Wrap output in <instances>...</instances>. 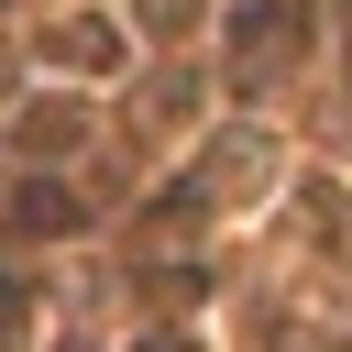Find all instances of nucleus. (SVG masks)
Listing matches in <instances>:
<instances>
[{
  "mask_svg": "<svg viewBox=\"0 0 352 352\" xmlns=\"http://www.w3.org/2000/svg\"><path fill=\"white\" fill-rule=\"evenodd\" d=\"M154 352H187V341H154Z\"/></svg>",
  "mask_w": 352,
  "mask_h": 352,
  "instance_id": "nucleus-1",
  "label": "nucleus"
}]
</instances>
